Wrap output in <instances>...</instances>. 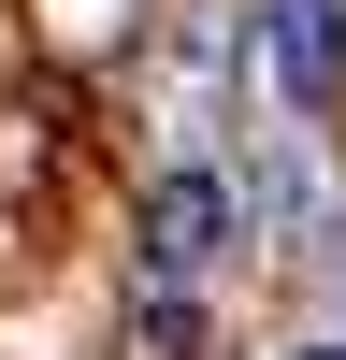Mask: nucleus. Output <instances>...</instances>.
Returning a JSON list of instances; mask_svg holds the SVG:
<instances>
[{"instance_id": "1", "label": "nucleus", "mask_w": 346, "mask_h": 360, "mask_svg": "<svg viewBox=\"0 0 346 360\" xmlns=\"http://www.w3.org/2000/svg\"><path fill=\"white\" fill-rule=\"evenodd\" d=\"M144 259H159V274H217L231 259V188L217 173H173V188L144 202Z\"/></svg>"}, {"instance_id": "2", "label": "nucleus", "mask_w": 346, "mask_h": 360, "mask_svg": "<svg viewBox=\"0 0 346 360\" xmlns=\"http://www.w3.org/2000/svg\"><path fill=\"white\" fill-rule=\"evenodd\" d=\"M260 44H274L288 101H332L346 86V0H260Z\"/></svg>"}, {"instance_id": "3", "label": "nucleus", "mask_w": 346, "mask_h": 360, "mask_svg": "<svg viewBox=\"0 0 346 360\" xmlns=\"http://www.w3.org/2000/svg\"><path fill=\"white\" fill-rule=\"evenodd\" d=\"M288 360H346V346H288Z\"/></svg>"}]
</instances>
